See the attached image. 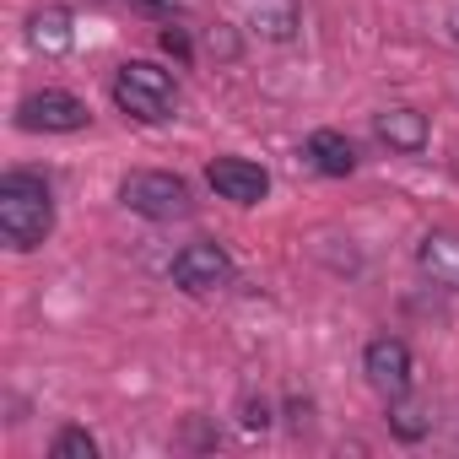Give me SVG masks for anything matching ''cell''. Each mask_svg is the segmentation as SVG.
<instances>
[{"instance_id":"cell-14","label":"cell","mask_w":459,"mask_h":459,"mask_svg":"<svg viewBox=\"0 0 459 459\" xmlns=\"http://www.w3.org/2000/svg\"><path fill=\"white\" fill-rule=\"evenodd\" d=\"M49 459H98V437L71 421V427H60V432L49 437Z\"/></svg>"},{"instance_id":"cell-1","label":"cell","mask_w":459,"mask_h":459,"mask_svg":"<svg viewBox=\"0 0 459 459\" xmlns=\"http://www.w3.org/2000/svg\"><path fill=\"white\" fill-rule=\"evenodd\" d=\"M55 233V189L44 173L12 168L0 178V238H6L17 255L39 249Z\"/></svg>"},{"instance_id":"cell-3","label":"cell","mask_w":459,"mask_h":459,"mask_svg":"<svg viewBox=\"0 0 459 459\" xmlns=\"http://www.w3.org/2000/svg\"><path fill=\"white\" fill-rule=\"evenodd\" d=\"M119 200H125L135 216H146V221H178V216L195 211L189 184H184L178 173H162V168H135V173H125Z\"/></svg>"},{"instance_id":"cell-6","label":"cell","mask_w":459,"mask_h":459,"mask_svg":"<svg viewBox=\"0 0 459 459\" xmlns=\"http://www.w3.org/2000/svg\"><path fill=\"white\" fill-rule=\"evenodd\" d=\"M362 373H368V384H373L378 400L411 394V373H416L411 346H405L400 335H373V341L362 346Z\"/></svg>"},{"instance_id":"cell-20","label":"cell","mask_w":459,"mask_h":459,"mask_svg":"<svg viewBox=\"0 0 459 459\" xmlns=\"http://www.w3.org/2000/svg\"><path fill=\"white\" fill-rule=\"evenodd\" d=\"M448 33H454V44H459V6L448 12Z\"/></svg>"},{"instance_id":"cell-18","label":"cell","mask_w":459,"mask_h":459,"mask_svg":"<svg viewBox=\"0 0 459 459\" xmlns=\"http://www.w3.org/2000/svg\"><path fill=\"white\" fill-rule=\"evenodd\" d=\"M130 6H135L141 17H157V22H173V17L184 12V0H130Z\"/></svg>"},{"instance_id":"cell-9","label":"cell","mask_w":459,"mask_h":459,"mask_svg":"<svg viewBox=\"0 0 459 459\" xmlns=\"http://www.w3.org/2000/svg\"><path fill=\"white\" fill-rule=\"evenodd\" d=\"M28 44L39 49V55H71L76 49V17H71V6H39V12H28Z\"/></svg>"},{"instance_id":"cell-7","label":"cell","mask_w":459,"mask_h":459,"mask_svg":"<svg viewBox=\"0 0 459 459\" xmlns=\"http://www.w3.org/2000/svg\"><path fill=\"white\" fill-rule=\"evenodd\" d=\"M205 184L221 195V200H233V205H260L271 195V173L249 157H211L205 168Z\"/></svg>"},{"instance_id":"cell-5","label":"cell","mask_w":459,"mask_h":459,"mask_svg":"<svg viewBox=\"0 0 459 459\" xmlns=\"http://www.w3.org/2000/svg\"><path fill=\"white\" fill-rule=\"evenodd\" d=\"M87 119H92V108L76 92H65V87L28 92L17 103V125L33 130V135H76V130H87Z\"/></svg>"},{"instance_id":"cell-2","label":"cell","mask_w":459,"mask_h":459,"mask_svg":"<svg viewBox=\"0 0 459 459\" xmlns=\"http://www.w3.org/2000/svg\"><path fill=\"white\" fill-rule=\"evenodd\" d=\"M114 103L141 125H168L178 108V82L157 60H125L114 71Z\"/></svg>"},{"instance_id":"cell-10","label":"cell","mask_w":459,"mask_h":459,"mask_svg":"<svg viewBox=\"0 0 459 459\" xmlns=\"http://www.w3.org/2000/svg\"><path fill=\"white\" fill-rule=\"evenodd\" d=\"M416 271L448 292H459V233H448V227H437V233H427L416 244Z\"/></svg>"},{"instance_id":"cell-13","label":"cell","mask_w":459,"mask_h":459,"mask_svg":"<svg viewBox=\"0 0 459 459\" xmlns=\"http://www.w3.org/2000/svg\"><path fill=\"white\" fill-rule=\"evenodd\" d=\"M384 405H389V432H394L400 443H421V437L432 432V416H427L421 400L400 394V400H384Z\"/></svg>"},{"instance_id":"cell-4","label":"cell","mask_w":459,"mask_h":459,"mask_svg":"<svg viewBox=\"0 0 459 459\" xmlns=\"http://www.w3.org/2000/svg\"><path fill=\"white\" fill-rule=\"evenodd\" d=\"M168 276H173V287H178V292L205 298V292L233 287V276H238V271H233V255H227L216 238H195V244H184V249L173 255Z\"/></svg>"},{"instance_id":"cell-17","label":"cell","mask_w":459,"mask_h":459,"mask_svg":"<svg viewBox=\"0 0 459 459\" xmlns=\"http://www.w3.org/2000/svg\"><path fill=\"white\" fill-rule=\"evenodd\" d=\"M157 44H162V55H173L178 65H189V60H195V44H189V33H184L178 22H168V28L157 33Z\"/></svg>"},{"instance_id":"cell-19","label":"cell","mask_w":459,"mask_h":459,"mask_svg":"<svg viewBox=\"0 0 459 459\" xmlns=\"http://www.w3.org/2000/svg\"><path fill=\"white\" fill-rule=\"evenodd\" d=\"M287 421H292V427H308V421H314V400H308V394H292V400H287Z\"/></svg>"},{"instance_id":"cell-15","label":"cell","mask_w":459,"mask_h":459,"mask_svg":"<svg viewBox=\"0 0 459 459\" xmlns=\"http://www.w3.org/2000/svg\"><path fill=\"white\" fill-rule=\"evenodd\" d=\"M205 55H216V60H238V55H244L238 28H233V22H211V28H205Z\"/></svg>"},{"instance_id":"cell-11","label":"cell","mask_w":459,"mask_h":459,"mask_svg":"<svg viewBox=\"0 0 459 459\" xmlns=\"http://www.w3.org/2000/svg\"><path fill=\"white\" fill-rule=\"evenodd\" d=\"M303 157H308V168L325 173V178H346V173H357V146H351L341 130H314V135L303 141Z\"/></svg>"},{"instance_id":"cell-16","label":"cell","mask_w":459,"mask_h":459,"mask_svg":"<svg viewBox=\"0 0 459 459\" xmlns=\"http://www.w3.org/2000/svg\"><path fill=\"white\" fill-rule=\"evenodd\" d=\"M238 421H244L249 432H265V427L276 421V411H271L265 394H244V400H238Z\"/></svg>"},{"instance_id":"cell-8","label":"cell","mask_w":459,"mask_h":459,"mask_svg":"<svg viewBox=\"0 0 459 459\" xmlns=\"http://www.w3.org/2000/svg\"><path fill=\"white\" fill-rule=\"evenodd\" d=\"M373 135H378L389 152H400V157H416V152H427V141H432V125H427V114H421V108H411V103H394V108H378V114H373Z\"/></svg>"},{"instance_id":"cell-12","label":"cell","mask_w":459,"mask_h":459,"mask_svg":"<svg viewBox=\"0 0 459 459\" xmlns=\"http://www.w3.org/2000/svg\"><path fill=\"white\" fill-rule=\"evenodd\" d=\"M249 28L265 44H292L298 28H303V6H298V0H255V6H249Z\"/></svg>"}]
</instances>
